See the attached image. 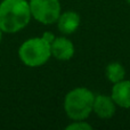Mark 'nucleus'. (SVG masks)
Wrapping results in <instances>:
<instances>
[{
	"mask_svg": "<svg viewBox=\"0 0 130 130\" xmlns=\"http://www.w3.org/2000/svg\"><path fill=\"white\" fill-rule=\"evenodd\" d=\"M27 0H1L0 2V29L4 33L14 34L22 31L31 21Z\"/></svg>",
	"mask_w": 130,
	"mask_h": 130,
	"instance_id": "obj_1",
	"label": "nucleus"
},
{
	"mask_svg": "<svg viewBox=\"0 0 130 130\" xmlns=\"http://www.w3.org/2000/svg\"><path fill=\"white\" fill-rule=\"evenodd\" d=\"M95 94L85 87H78L70 90L64 98V111L73 121L86 120L92 112Z\"/></svg>",
	"mask_w": 130,
	"mask_h": 130,
	"instance_id": "obj_2",
	"label": "nucleus"
},
{
	"mask_svg": "<svg viewBox=\"0 0 130 130\" xmlns=\"http://www.w3.org/2000/svg\"><path fill=\"white\" fill-rule=\"evenodd\" d=\"M18 57L27 67L42 66L52 57L50 43H48L42 37L30 38L20 46Z\"/></svg>",
	"mask_w": 130,
	"mask_h": 130,
	"instance_id": "obj_3",
	"label": "nucleus"
},
{
	"mask_svg": "<svg viewBox=\"0 0 130 130\" xmlns=\"http://www.w3.org/2000/svg\"><path fill=\"white\" fill-rule=\"evenodd\" d=\"M32 18L43 25L57 22L62 13L59 0H29Z\"/></svg>",
	"mask_w": 130,
	"mask_h": 130,
	"instance_id": "obj_4",
	"label": "nucleus"
},
{
	"mask_svg": "<svg viewBox=\"0 0 130 130\" xmlns=\"http://www.w3.org/2000/svg\"><path fill=\"white\" fill-rule=\"evenodd\" d=\"M52 57L58 61H70L74 56V45L66 37H56L50 43Z\"/></svg>",
	"mask_w": 130,
	"mask_h": 130,
	"instance_id": "obj_5",
	"label": "nucleus"
},
{
	"mask_svg": "<svg viewBox=\"0 0 130 130\" xmlns=\"http://www.w3.org/2000/svg\"><path fill=\"white\" fill-rule=\"evenodd\" d=\"M117 104L111 96L106 95H96L92 105V112L101 119H110L114 115Z\"/></svg>",
	"mask_w": 130,
	"mask_h": 130,
	"instance_id": "obj_6",
	"label": "nucleus"
},
{
	"mask_svg": "<svg viewBox=\"0 0 130 130\" xmlns=\"http://www.w3.org/2000/svg\"><path fill=\"white\" fill-rule=\"evenodd\" d=\"M111 97L118 106L130 108V80H121L114 83Z\"/></svg>",
	"mask_w": 130,
	"mask_h": 130,
	"instance_id": "obj_7",
	"label": "nucleus"
},
{
	"mask_svg": "<svg viewBox=\"0 0 130 130\" xmlns=\"http://www.w3.org/2000/svg\"><path fill=\"white\" fill-rule=\"evenodd\" d=\"M56 23L58 30L63 34H72L80 25V16L73 10H67L61 13Z\"/></svg>",
	"mask_w": 130,
	"mask_h": 130,
	"instance_id": "obj_8",
	"label": "nucleus"
},
{
	"mask_svg": "<svg viewBox=\"0 0 130 130\" xmlns=\"http://www.w3.org/2000/svg\"><path fill=\"white\" fill-rule=\"evenodd\" d=\"M105 73H106L107 80L114 85V83L119 82V81L124 79V76H126V70H124L122 64L118 63V62H113V63H110L106 66Z\"/></svg>",
	"mask_w": 130,
	"mask_h": 130,
	"instance_id": "obj_9",
	"label": "nucleus"
},
{
	"mask_svg": "<svg viewBox=\"0 0 130 130\" xmlns=\"http://www.w3.org/2000/svg\"><path fill=\"white\" fill-rule=\"evenodd\" d=\"M66 130H91L92 127L89 123L85 121V120H78V121H73L66 126Z\"/></svg>",
	"mask_w": 130,
	"mask_h": 130,
	"instance_id": "obj_10",
	"label": "nucleus"
},
{
	"mask_svg": "<svg viewBox=\"0 0 130 130\" xmlns=\"http://www.w3.org/2000/svg\"><path fill=\"white\" fill-rule=\"evenodd\" d=\"M41 37H42V38L45 39L48 43H52L53 41H54V39L56 38V37H55V34L53 33V32H49V31H46Z\"/></svg>",
	"mask_w": 130,
	"mask_h": 130,
	"instance_id": "obj_11",
	"label": "nucleus"
},
{
	"mask_svg": "<svg viewBox=\"0 0 130 130\" xmlns=\"http://www.w3.org/2000/svg\"><path fill=\"white\" fill-rule=\"evenodd\" d=\"M2 34H4V32H2L1 29H0V43H1V40H2Z\"/></svg>",
	"mask_w": 130,
	"mask_h": 130,
	"instance_id": "obj_12",
	"label": "nucleus"
},
{
	"mask_svg": "<svg viewBox=\"0 0 130 130\" xmlns=\"http://www.w3.org/2000/svg\"><path fill=\"white\" fill-rule=\"evenodd\" d=\"M127 2H128V4L130 5V0H127Z\"/></svg>",
	"mask_w": 130,
	"mask_h": 130,
	"instance_id": "obj_13",
	"label": "nucleus"
}]
</instances>
